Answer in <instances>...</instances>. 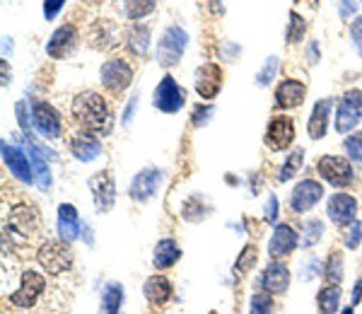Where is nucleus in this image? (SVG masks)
Returning <instances> with one entry per match:
<instances>
[{
	"label": "nucleus",
	"instance_id": "49530a36",
	"mask_svg": "<svg viewBox=\"0 0 362 314\" xmlns=\"http://www.w3.org/2000/svg\"><path fill=\"white\" fill-rule=\"evenodd\" d=\"M358 5L360 0H338V15L343 19H348L353 13H358Z\"/></svg>",
	"mask_w": 362,
	"mask_h": 314
},
{
	"label": "nucleus",
	"instance_id": "a18cd8bd",
	"mask_svg": "<svg viewBox=\"0 0 362 314\" xmlns=\"http://www.w3.org/2000/svg\"><path fill=\"white\" fill-rule=\"evenodd\" d=\"M63 3L65 0H44V17L49 19H56L58 17V13H60V8H63Z\"/></svg>",
	"mask_w": 362,
	"mask_h": 314
},
{
	"label": "nucleus",
	"instance_id": "72a5a7b5",
	"mask_svg": "<svg viewBox=\"0 0 362 314\" xmlns=\"http://www.w3.org/2000/svg\"><path fill=\"white\" fill-rule=\"evenodd\" d=\"M302 165H304V150H302V148L293 150L288 160H285V165L280 167V172H278V181H290L295 174H297L299 167H302Z\"/></svg>",
	"mask_w": 362,
	"mask_h": 314
},
{
	"label": "nucleus",
	"instance_id": "39448f33",
	"mask_svg": "<svg viewBox=\"0 0 362 314\" xmlns=\"http://www.w3.org/2000/svg\"><path fill=\"white\" fill-rule=\"evenodd\" d=\"M362 121V92L360 90H350L343 94L336 109V131L338 133H350Z\"/></svg>",
	"mask_w": 362,
	"mask_h": 314
},
{
	"label": "nucleus",
	"instance_id": "603ef678",
	"mask_svg": "<svg viewBox=\"0 0 362 314\" xmlns=\"http://www.w3.org/2000/svg\"><path fill=\"white\" fill-rule=\"evenodd\" d=\"M362 300V278H360V283H355V288H353V302H360Z\"/></svg>",
	"mask_w": 362,
	"mask_h": 314
},
{
	"label": "nucleus",
	"instance_id": "f8f14e48",
	"mask_svg": "<svg viewBox=\"0 0 362 314\" xmlns=\"http://www.w3.org/2000/svg\"><path fill=\"white\" fill-rule=\"evenodd\" d=\"M32 121H34V129L49 140H58L60 138V114L54 109L49 102H37L32 106Z\"/></svg>",
	"mask_w": 362,
	"mask_h": 314
},
{
	"label": "nucleus",
	"instance_id": "a19ab883",
	"mask_svg": "<svg viewBox=\"0 0 362 314\" xmlns=\"http://www.w3.org/2000/svg\"><path fill=\"white\" fill-rule=\"evenodd\" d=\"M215 114V109H213L211 104H198L196 109H193V114H191V124L193 126H206L208 121H211V116Z\"/></svg>",
	"mask_w": 362,
	"mask_h": 314
},
{
	"label": "nucleus",
	"instance_id": "8fccbe9b",
	"mask_svg": "<svg viewBox=\"0 0 362 314\" xmlns=\"http://www.w3.org/2000/svg\"><path fill=\"white\" fill-rule=\"evenodd\" d=\"M278 220V199L271 196L266 204V222H275Z\"/></svg>",
	"mask_w": 362,
	"mask_h": 314
},
{
	"label": "nucleus",
	"instance_id": "f03ea898",
	"mask_svg": "<svg viewBox=\"0 0 362 314\" xmlns=\"http://www.w3.org/2000/svg\"><path fill=\"white\" fill-rule=\"evenodd\" d=\"M186 47H188V34L183 32L181 27L172 24V27H167L165 32H162V39L160 44H157V63H160L162 68H174L181 60Z\"/></svg>",
	"mask_w": 362,
	"mask_h": 314
},
{
	"label": "nucleus",
	"instance_id": "c756f323",
	"mask_svg": "<svg viewBox=\"0 0 362 314\" xmlns=\"http://www.w3.org/2000/svg\"><path fill=\"white\" fill-rule=\"evenodd\" d=\"M121 302H124V288L121 283H109L101 290V314H119Z\"/></svg>",
	"mask_w": 362,
	"mask_h": 314
},
{
	"label": "nucleus",
	"instance_id": "473e14b6",
	"mask_svg": "<svg viewBox=\"0 0 362 314\" xmlns=\"http://www.w3.org/2000/svg\"><path fill=\"white\" fill-rule=\"evenodd\" d=\"M324 278L329 281V286H340L343 281V254L340 251H331L329 263L324 268Z\"/></svg>",
	"mask_w": 362,
	"mask_h": 314
},
{
	"label": "nucleus",
	"instance_id": "c03bdc74",
	"mask_svg": "<svg viewBox=\"0 0 362 314\" xmlns=\"http://www.w3.org/2000/svg\"><path fill=\"white\" fill-rule=\"evenodd\" d=\"M319 268H321L319 259H307L302 263V268H299V273H302L299 278H302V281H312V278H317Z\"/></svg>",
	"mask_w": 362,
	"mask_h": 314
},
{
	"label": "nucleus",
	"instance_id": "6ab92c4d",
	"mask_svg": "<svg viewBox=\"0 0 362 314\" xmlns=\"http://www.w3.org/2000/svg\"><path fill=\"white\" fill-rule=\"evenodd\" d=\"M27 140V157L32 162V172H34V184L42 191L51 189V170L46 165V153L34 143V138H24Z\"/></svg>",
	"mask_w": 362,
	"mask_h": 314
},
{
	"label": "nucleus",
	"instance_id": "9d476101",
	"mask_svg": "<svg viewBox=\"0 0 362 314\" xmlns=\"http://www.w3.org/2000/svg\"><path fill=\"white\" fill-rule=\"evenodd\" d=\"M321 199H324V186L314 179H302L290 194V210L302 215V213L312 210Z\"/></svg>",
	"mask_w": 362,
	"mask_h": 314
},
{
	"label": "nucleus",
	"instance_id": "ddd939ff",
	"mask_svg": "<svg viewBox=\"0 0 362 314\" xmlns=\"http://www.w3.org/2000/svg\"><path fill=\"white\" fill-rule=\"evenodd\" d=\"M88 186L94 196V206L99 213H106L114 208V201H116V186H114V179H111L109 172H97L94 176L88 179Z\"/></svg>",
	"mask_w": 362,
	"mask_h": 314
},
{
	"label": "nucleus",
	"instance_id": "09e8293b",
	"mask_svg": "<svg viewBox=\"0 0 362 314\" xmlns=\"http://www.w3.org/2000/svg\"><path fill=\"white\" fill-rule=\"evenodd\" d=\"M138 94H133V97L129 99V104H126V109H124V119H121V124L124 126H131V121H133V114H135V109H138Z\"/></svg>",
	"mask_w": 362,
	"mask_h": 314
},
{
	"label": "nucleus",
	"instance_id": "de8ad7c7",
	"mask_svg": "<svg viewBox=\"0 0 362 314\" xmlns=\"http://www.w3.org/2000/svg\"><path fill=\"white\" fill-rule=\"evenodd\" d=\"M15 114H17L19 126H22L24 135H27V138H32V131H29V124H27V104H24V102H17V106H15Z\"/></svg>",
	"mask_w": 362,
	"mask_h": 314
},
{
	"label": "nucleus",
	"instance_id": "4468645a",
	"mask_svg": "<svg viewBox=\"0 0 362 314\" xmlns=\"http://www.w3.org/2000/svg\"><path fill=\"white\" fill-rule=\"evenodd\" d=\"M222 88V68L217 63H206L196 68V92L201 99H215Z\"/></svg>",
	"mask_w": 362,
	"mask_h": 314
},
{
	"label": "nucleus",
	"instance_id": "2eb2a0df",
	"mask_svg": "<svg viewBox=\"0 0 362 314\" xmlns=\"http://www.w3.org/2000/svg\"><path fill=\"white\" fill-rule=\"evenodd\" d=\"M297 245H299L297 232H295L290 225H285V222H280V225H275L271 240H268V256H271V259L288 256L297 249Z\"/></svg>",
	"mask_w": 362,
	"mask_h": 314
},
{
	"label": "nucleus",
	"instance_id": "7c9ffc66",
	"mask_svg": "<svg viewBox=\"0 0 362 314\" xmlns=\"http://www.w3.org/2000/svg\"><path fill=\"white\" fill-rule=\"evenodd\" d=\"M321 235H324V222L304 220L302 225H299V247L309 249V247H314L321 240Z\"/></svg>",
	"mask_w": 362,
	"mask_h": 314
},
{
	"label": "nucleus",
	"instance_id": "4c0bfd02",
	"mask_svg": "<svg viewBox=\"0 0 362 314\" xmlns=\"http://www.w3.org/2000/svg\"><path fill=\"white\" fill-rule=\"evenodd\" d=\"M343 148H345V153H348V157L353 162H362V131L360 133H350L348 138L343 140Z\"/></svg>",
	"mask_w": 362,
	"mask_h": 314
},
{
	"label": "nucleus",
	"instance_id": "bb28decb",
	"mask_svg": "<svg viewBox=\"0 0 362 314\" xmlns=\"http://www.w3.org/2000/svg\"><path fill=\"white\" fill-rule=\"evenodd\" d=\"M179 259H181V249L174 240L157 242L155 254H152V263H155L157 271H167V268H172Z\"/></svg>",
	"mask_w": 362,
	"mask_h": 314
},
{
	"label": "nucleus",
	"instance_id": "0eeeda50",
	"mask_svg": "<svg viewBox=\"0 0 362 314\" xmlns=\"http://www.w3.org/2000/svg\"><path fill=\"white\" fill-rule=\"evenodd\" d=\"M133 80V68L126 63L124 58H111L101 63L99 68V83L104 85L109 92H124Z\"/></svg>",
	"mask_w": 362,
	"mask_h": 314
},
{
	"label": "nucleus",
	"instance_id": "a878e982",
	"mask_svg": "<svg viewBox=\"0 0 362 314\" xmlns=\"http://www.w3.org/2000/svg\"><path fill=\"white\" fill-rule=\"evenodd\" d=\"M70 153H73V157H78L80 162H92L101 155V143L94 138V135L80 133V135H75L73 143H70Z\"/></svg>",
	"mask_w": 362,
	"mask_h": 314
},
{
	"label": "nucleus",
	"instance_id": "20e7f679",
	"mask_svg": "<svg viewBox=\"0 0 362 314\" xmlns=\"http://www.w3.org/2000/svg\"><path fill=\"white\" fill-rule=\"evenodd\" d=\"M37 259H39V263H42V268L46 273H51V276H60V273H65L70 266H73V251H70L68 242L51 240V242H46V245H42Z\"/></svg>",
	"mask_w": 362,
	"mask_h": 314
},
{
	"label": "nucleus",
	"instance_id": "9b49d317",
	"mask_svg": "<svg viewBox=\"0 0 362 314\" xmlns=\"http://www.w3.org/2000/svg\"><path fill=\"white\" fill-rule=\"evenodd\" d=\"M266 145L273 153H283L293 145L295 140V124L290 116H273L271 124L266 129Z\"/></svg>",
	"mask_w": 362,
	"mask_h": 314
},
{
	"label": "nucleus",
	"instance_id": "cd10ccee",
	"mask_svg": "<svg viewBox=\"0 0 362 314\" xmlns=\"http://www.w3.org/2000/svg\"><path fill=\"white\" fill-rule=\"evenodd\" d=\"M126 49L135 56V58H142L150 49V27L145 24H133L126 34Z\"/></svg>",
	"mask_w": 362,
	"mask_h": 314
},
{
	"label": "nucleus",
	"instance_id": "3c124183",
	"mask_svg": "<svg viewBox=\"0 0 362 314\" xmlns=\"http://www.w3.org/2000/svg\"><path fill=\"white\" fill-rule=\"evenodd\" d=\"M319 44L317 42H309V47H307V60H309V63H317V60H319Z\"/></svg>",
	"mask_w": 362,
	"mask_h": 314
},
{
	"label": "nucleus",
	"instance_id": "b1692460",
	"mask_svg": "<svg viewBox=\"0 0 362 314\" xmlns=\"http://www.w3.org/2000/svg\"><path fill=\"white\" fill-rule=\"evenodd\" d=\"M331 109H334V99L326 97V99H319L312 109V116H309V124H307V131L314 140L324 138L326 135V129H329V116H331Z\"/></svg>",
	"mask_w": 362,
	"mask_h": 314
},
{
	"label": "nucleus",
	"instance_id": "1a4fd4ad",
	"mask_svg": "<svg viewBox=\"0 0 362 314\" xmlns=\"http://www.w3.org/2000/svg\"><path fill=\"white\" fill-rule=\"evenodd\" d=\"M44 288H46V278L42 273L29 268V271L22 273V283H19L17 290L10 295V302H13L15 307H32L34 302L39 300V295L44 292Z\"/></svg>",
	"mask_w": 362,
	"mask_h": 314
},
{
	"label": "nucleus",
	"instance_id": "aec40b11",
	"mask_svg": "<svg viewBox=\"0 0 362 314\" xmlns=\"http://www.w3.org/2000/svg\"><path fill=\"white\" fill-rule=\"evenodd\" d=\"M304 94H307V88L299 80H283L275 90V106L278 109H295L304 102Z\"/></svg>",
	"mask_w": 362,
	"mask_h": 314
},
{
	"label": "nucleus",
	"instance_id": "a211bd4d",
	"mask_svg": "<svg viewBox=\"0 0 362 314\" xmlns=\"http://www.w3.org/2000/svg\"><path fill=\"white\" fill-rule=\"evenodd\" d=\"M75 44H78V32H75V27L73 24H63V27H58L54 34H51L49 44H46V53H49L51 58L60 60L73 51Z\"/></svg>",
	"mask_w": 362,
	"mask_h": 314
},
{
	"label": "nucleus",
	"instance_id": "4be33fe9",
	"mask_svg": "<svg viewBox=\"0 0 362 314\" xmlns=\"http://www.w3.org/2000/svg\"><path fill=\"white\" fill-rule=\"evenodd\" d=\"M290 286V271L285 263L280 261H271L263 271V278H261V288L271 295H278V292H285Z\"/></svg>",
	"mask_w": 362,
	"mask_h": 314
},
{
	"label": "nucleus",
	"instance_id": "f704fd0d",
	"mask_svg": "<svg viewBox=\"0 0 362 314\" xmlns=\"http://www.w3.org/2000/svg\"><path fill=\"white\" fill-rule=\"evenodd\" d=\"M258 259V249L254 245H247L242 249V256L234 263V273H239V276H244V273H249L254 268V263Z\"/></svg>",
	"mask_w": 362,
	"mask_h": 314
},
{
	"label": "nucleus",
	"instance_id": "79ce46f5",
	"mask_svg": "<svg viewBox=\"0 0 362 314\" xmlns=\"http://www.w3.org/2000/svg\"><path fill=\"white\" fill-rule=\"evenodd\" d=\"M345 247H348V249H358L360 247V242H362V227H360V222H353V225H350V230L345 232Z\"/></svg>",
	"mask_w": 362,
	"mask_h": 314
},
{
	"label": "nucleus",
	"instance_id": "58836bf2",
	"mask_svg": "<svg viewBox=\"0 0 362 314\" xmlns=\"http://www.w3.org/2000/svg\"><path fill=\"white\" fill-rule=\"evenodd\" d=\"M273 310V295L271 292H258V295L252 297V310H249V314H271Z\"/></svg>",
	"mask_w": 362,
	"mask_h": 314
},
{
	"label": "nucleus",
	"instance_id": "5701e85b",
	"mask_svg": "<svg viewBox=\"0 0 362 314\" xmlns=\"http://www.w3.org/2000/svg\"><path fill=\"white\" fill-rule=\"evenodd\" d=\"M80 230H83V225H80V215L78 210H75V206L70 204H60L58 206V235L63 242H75L80 235Z\"/></svg>",
	"mask_w": 362,
	"mask_h": 314
},
{
	"label": "nucleus",
	"instance_id": "37998d69",
	"mask_svg": "<svg viewBox=\"0 0 362 314\" xmlns=\"http://www.w3.org/2000/svg\"><path fill=\"white\" fill-rule=\"evenodd\" d=\"M350 39H353V49L362 56V17H355V22L350 24Z\"/></svg>",
	"mask_w": 362,
	"mask_h": 314
},
{
	"label": "nucleus",
	"instance_id": "c9c22d12",
	"mask_svg": "<svg viewBox=\"0 0 362 314\" xmlns=\"http://www.w3.org/2000/svg\"><path fill=\"white\" fill-rule=\"evenodd\" d=\"M278 70H280V60L275 58V56H271V58L263 63V68L258 70V75H256V85H258V88H266V85H271L275 80V75H278Z\"/></svg>",
	"mask_w": 362,
	"mask_h": 314
},
{
	"label": "nucleus",
	"instance_id": "ea45409f",
	"mask_svg": "<svg viewBox=\"0 0 362 314\" xmlns=\"http://www.w3.org/2000/svg\"><path fill=\"white\" fill-rule=\"evenodd\" d=\"M304 29H307V24H304V19L299 17L297 13H290V29H288V44H297L299 39L304 37Z\"/></svg>",
	"mask_w": 362,
	"mask_h": 314
},
{
	"label": "nucleus",
	"instance_id": "864d4df0",
	"mask_svg": "<svg viewBox=\"0 0 362 314\" xmlns=\"http://www.w3.org/2000/svg\"><path fill=\"white\" fill-rule=\"evenodd\" d=\"M340 314H353V307H345V310L340 312Z\"/></svg>",
	"mask_w": 362,
	"mask_h": 314
},
{
	"label": "nucleus",
	"instance_id": "412c9836",
	"mask_svg": "<svg viewBox=\"0 0 362 314\" xmlns=\"http://www.w3.org/2000/svg\"><path fill=\"white\" fill-rule=\"evenodd\" d=\"M10 225H13V230L17 232V235H22L24 240H29V237L37 232L39 227V215L34 208H29L27 204H19L15 206L13 213H10Z\"/></svg>",
	"mask_w": 362,
	"mask_h": 314
},
{
	"label": "nucleus",
	"instance_id": "423d86ee",
	"mask_svg": "<svg viewBox=\"0 0 362 314\" xmlns=\"http://www.w3.org/2000/svg\"><path fill=\"white\" fill-rule=\"evenodd\" d=\"M162 181H165V172L157 170V167H145V170H140L133 176L131 189H129V196L133 201L145 204V201L155 199L157 191H160V186H162Z\"/></svg>",
	"mask_w": 362,
	"mask_h": 314
},
{
	"label": "nucleus",
	"instance_id": "f257e3e1",
	"mask_svg": "<svg viewBox=\"0 0 362 314\" xmlns=\"http://www.w3.org/2000/svg\"><path fill=\"white\" fill-rule=\"evenodd\" d=\"M73 116L83 129L101 133L109 126V104L99 92L88 90V92H80L73 99Z\"/></svg>",
	"mask_w": 362,
	"mask_h": 314
},
{
	"label": "nucleus",
	"instance_id": "dca6fc26",
	"mask_svg": "<svg viewBox=\"0 0 362 314\" xmlns=\"http://www.w3.org/2000/svg\"><path fill=\"white\" fill-rule=\"evenodd\" d=\"M329 213L331 222H336L338 227H345V225H353L355 222V213H358V201L355 196L350 194H334L329 199Z\"/></svg>",
	"mask_w": 362,
	"mask_h": 314
},
{
	"label": "nucleus",
	"instance_id": "f3484780",
	"mask_svg": "<svg viewBox=\"0 0 362 314\" xmlns=\"http://www.w3.org/2000/svg\"><path fill=\"white\" fill-rule=\"evenodd\" d=\"M3 162H5V167L13 172V176H17V179L24 181V184H34L32 162H29L27 153H22V150L15 148V145H10V143H3Z\"/></svg>",
	"mask_w": 362,
	"mask_h": 314
},
{
	"label": "nucleus",
	"instance_id": "c85d7f7f",
	"mask_svg": "<svg viewBox=\"0 0 362 314\" xmlns=\"http://www.w3.org/2000/svg\"><path fill=\"white\" fill-rule=\"evenodd\" d=\"M157 0H116V8L126 19H142L155 10Z\"/></svg>",
	"mask_w": 362,
	"mask_h": 314
},
{
	"label": "nucleus",
	"instance_id": "7ed1b4c3",
	"mask_svg": "<svg viewBox=\"0 0 362 314\" xmlns=\"http://www.w3.org/2000/svg\"><path fill=\"white\" fill-rule=\"evenodd\" d=\"M317 172L324 176V181H329L336 189H345V186L355 184V170L345 157L338 155H324L317 162Z\"/></svg>",
	"mask_w": 362,
	"mask_h": 314
},
{
	"label": "nucleus",
	"instance_id": "2f4dec72",
	"mask_svg": "<svg viewBox=\"0 0 362 314\" xmlns=\"http://www.w3.org/2000/svg\"><path fill=\"white\" fill-rule=\"evenodd\" d=\"M317 302L324 314H336L340 305V286H326L317 295Z\"/></svg>",
	"mask_w": 362,
	"mask_h": 314
},
{
	"label": "nucleus",
	"instance_id": "393cba45",
	"mask_svg": "<svg viewBox=\"0 0 362 314\" xmlns=\"http://www.w3.org/2000/svg\"><path fill=\"white\" fill-rule=\"evenodd\" d=\"M142 292H145L147 302L150 305H165V302H170L172 297V283L167 281L165 276H150L145 281V286H142Z\"/></svg>",
	"mask_w": 362,
	"mask_h": 314
},
{
	"label": "nucleus",
	"instance_id": "6e6552de",
	"mask_svg": "<svg viewBox=\"0 0 362 314\" xmlns=\"http://www.w3.org/2000/svg\"><path fill=\"white\" fill-rule=\"evenodd\" d=\"M183 102H186V92L176 85V80L172 75H165L162 83L155 88V94H152L155 109L165 111V114H176L183 106Z\"/></svg>",
	"mask_w": 362,
	"mask_h": 314
},
{
	"label": "nucleus",
	"instance_id": "e433bc0d",
	"mask_svg": "<svg viewBox=\"0 0 362 314\" xmlns=\"http://www.w3.org/2000/svg\"><path fill=\"white\" fill-rule=\"evenodd\" d=\"M181 213H183V217H186V220H201V217H206L208 208L203 206L201 196H191V199L183 204V210Z\"/></svg>",
	"mask_w": 362,
	"mask_h": 314
}]
</instances>
